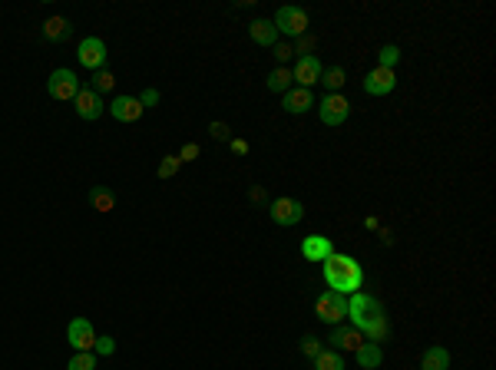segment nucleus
<instances>
[{"mask_svg":"<svg viewBox=\"0 0 496 370\" xmlns=\"http://www.w3.org/2000/svg\"><path fill=\"white\" fill-rule=\"evenodd\" d=\"M347 317H351V324H354L371 344H381L387 337V314H384V308H381V301H377L374 294L354 291V294L347 298Z\"/></svg>","mask_w":496,"mask_h":370,"instance_id":"obj_1","label":"nucleus"},{"mask_svg":"<svg viewBox=\"0 0 496 370\" xmlns=\"http://www.w3.org/2000/svg\"><path fill=\"white\" fill-rule=\"evenodd\" d=\"M321 264H324V281H328L331 291H338V294H345V298H351L354 291H361V285H364V268L358 264V258L334 251V255H328Z\"/></svg>","mask_w":496,"mask_h":370,"instance_id":"obj_2","label":"nucleus"},{"mask_svg":"<svg viewBox=\"0 0 496 370\" xmlns=\"http://www.w3.org/2000/svg\"><path fill=\"white\" fill-rule=\"evenodd\" d=\"M315 314H317V321H324V324H331V328L345 324V317H347V298H345V294H338V291H324V294H317Z\"/></svg>","mask_w":496,"mask_h":370,"instance_id":"obj_3","label":"nucleus"},{"mask_svg":"<svg viewBox=\"0 0 496 370\" xmlns=\"http://www.w3.org/2000/svg\"><path fill=\"white\" fill-rule=\"evenodd\" d=\"M272 24H275L278 33H288L291 40H298V37L308 33V14H304L301 7H281Z\"/></svg>","mask_w":496,"mask_h":370,"instance_id":"obj_4","label":"nucleus"},{"mask_svg":"<svg viewBox=\"0 0 496 370\" xmlns=\"http://www.w3.org/2000/svg\"><path fill=\"white\" fill-rule=\"evenodd\" d=\"M268 215H272L275 225L291 228V225H298V221L304 219V205L298 199H291V195H281V199H275V202L268 205Z\"/></svg>","mask_w":496,"mask_h":370,"instance_id":"obj_5","label":"nucleus"},{"mask_svg":"<svg viewBox=\"0 0 496 370\" xmlns=\"http://www.w3.org/2000/svg\"><path fill=\"white\" fill-rule=\"evenodd\" d=\"M47 93L53 99H76V93H80V76L73 73V69H53L50 73V80H47Z\"/></svg>","mask_w":496,"mask_h":370,"instance_id":"obj_6","label":"nucleus"},{"mask_svg":"<svg viewBox=\"0 0 496 370\" xmlns=\"http://www.w3.org/2000/svg\"><path fill=\"white\" fill-rule=\"evenodd\" d=\"M317 112H321V123L324 126H341L351 116V103H347L341 93H328V96L317 103Z\"/></svg>","mask_w":496,"mask_h":370,"instance_id":"obj_7","label":"nucleus"},{"mask_svg":"<svg viewBox=\"0 0 496 370\" xmlns=\"http://www.w3.org/2000/svg\"><path fill=\"white\" fill-rule=\"evenodd\" d=\"M73 110H76V116H80V119L93 123V119H99V116H103L106 103H103V96H99V93H93L90 86H80V93H76V99H73Z\"/></svg>","mask_w":496,"mask_h":370,"instance_id":"obj_8","label":"nucleus"},{"mask_svg":"<svg viewBox=\"0 0 496 370\" xmlns=\"http://www.w3.org/2000/svg\"><path fill=\"white\" fill-rule=\"evenodd\" d=\"M80 67L93 69V73H99V69L106 67V43L99 40V37H86V40H80Z\"/></svg>","mask_w":496,"mask_h":370,"instance_id":"obj_9","label":"nucleus"},{"mask_svg":"<svg viewBox=\"0 0 496 370\" xmlns=\"http://www.w3.org/2000/svg\"><path fill=\"white\" fill-rule=\"evenodd\" d=\"M67 341L73 351H93V344H97V330L93 324L86 321V317H73L67 328Z\"/></svg>","mask_w":496,"mask_h":370,"instance_id":"obj_10","label":"nucleus"},{"mask_svg":"<svg viewBox=\"0 0 496 370\" xmlns=\"http://www.w3.org/2000/svg\"><path fill=\"white\" fill-rule=\"evenodd\" d=\"M321 60H317L315 53H304V56H298V63H295V69H291V76L298 80V86L301 90H311L315 83H321Z\"/></svg>","mask_w":496,"mask_h":370,"instance_id":"obj_11","label":"nucleus"},{"mask_svg":"<svg viewBox=\"0 0 496 370\" xmlns=\"http://www.w3.org/2000/svg\"><path fill=\"white\" fill-rule=\"evenodd\" d=\"M394 86H397V73L394 69L374 67L364 76V93H371V96H387V93H394Z\"/></svg>","mask_w":496,"mask_h":370,"instance_id":"obj_12","label":"nucleus"},{"mask_svg":"<svg viewBox=\"0 0 496 370\" xmlns=\"http://www.w3.org/2000/svg\"><path fill=\"white\" fill-rule=\"evenodd\" d=\"M364 341H367V337H364L354 324H338V328L331 330V344H334V351H345V354H358Z\"/></svg>","mask_w":496,"mask_h":370,"instance_id":"obj_13","label":"nucleus"},{"mask_svg":"<svg viewBox=\"0 0 496 370\" xmlns=\"http://www.w3.org/2000/svg\"><path fill=\"white\" fill-rule=\"evenodd\" d=\"M311 106H317L315 93H311V90H301V86H291L288 93L281 96V110L291 112V116H301V112H308Z\"/></svg>","mask_w":496,"mask_h":370,"instance_id":"obj_14","label":"nucleus"},{"mask_svg":"<svg viewBox=\"0 0 496 370\" xmlns=\"http://www.w3.org/2000/svg\"><path fill=\"white\" fill-rule=\"evenodd\" d=\"M328 255H334V245H331V238H324V235H308V238L301 242V258L304 261L321 264Z\"/></svg>","mask_w":496,"mask_h":370,"instance_id":"obj_15","label":"nucleus"},{"mask_svg":"<svg viewBox=\"0 0 496 370\" xmlns=\"http://www.w3.org/2000/svg\"><path fill=\"white\" fill-rule=\"evenodd\" d=\"M142 103L136 96H116L110 103V116L113 119H119V123H136L139 116H142Z\"/></svg>","mask_w":496,"mask_h":370,"instance_id":"obj_16","label":"nucleus"},{"mask_svg":"<svg viewBox=\"0 0 496 370\" xmlns=\"http://www.w3.org/2000/svg\"><path fill=\"white\" fill-rule=\"evenodd\" d=\"M420 370H450V351L440 347V344L427 347L424 357H420Z\"/></svg>","mask_w":496,"mask_h":370,"instance_id":"obj_17","label":"nucleus"},{"mask_svg":"<svg viewBox=\"0 0 496 370\" xmlns=\"http://www.w3.org/2000/svg\"><path fill=\"white\" fill-rule=\"evenodd\" d=\"M248 33H251V40L258 43V47H275L278 43V30L272 20H251Z\"/></svg>","mask_w":496,"mask_h":370,"instance_id":"obj_18","label":"nucleus"},{"mask_svg":"<svg viewBox=\"0 0 496 370\" xmlns=\"http://www.w3.org/2000/svg\"><path fill=\"white\" fill-rule=\"evenodd\" d=\"M354 360H358L361 370H377V367H381V360H384V354H381V344L364 341V344H361V351L354 354Z\"/></svg>","mask_w":496,"mask_h":370,"instance_id":"obj_19","label":"nucleus"},{"mask_svg":"<svg viewBox=\"0 0 496 370\" xmlns=\"http://www.w3.org/2000/svg\"><path fill=\"white\" fill-rule=\"evenodd\" d=\"M69 33H73V27H69L67 17H50V20L43 24V37H47V40H53V43L69 40Z\"/></svg>","mask_w":496,"mask_h":370,"instance_id":"obj_20","label":"nucleus"},{"mask_svg":"<svg viewBox=\"0 0 496 370\" xmlns=\"http://www.w3.org/2000/svg\"><path fill=\"white\" fill-rule=\"evenodd\" d=\"M291 80H295V76H291L288 67H275L268 76H265V86H268L272 93H281V96H285V93L291 90Z\"/></svg>","mask_w":496,"mask_h":370,"instance_id":"obj_21","label":"nucleus"},{"mask_svg":"<svg viewBox=\"0 0 496 370\" xmlns=\"http://www.w3.org/2000/svg\"><path fill=\"white\" fill-rule=\"evenodd\" d=\"M90 205L97 208V212H113V208H116V195H113L106 185H93V189H90Z\"/></svg>","mask_w":496,"mask_h":370,"instance_id":"obj_22","label":"nucleus"},{"mask_svg":"<svg viewBox=\"0 0 496 370\" xmlns=\"http://www.w3.org/2000/svg\"><path fill=\"white\" fill-rule=\"evenodd\" d=\"M311 364H315V370H345V354L331 347V351H321Z\"/></svg>","mask_w":496,"mask_h":370,"instance_id":"obj_23","label":"nucleus"},{"mask_svg":"<svg viewBox=\"0 0 496 370\" xmlns=\"http://www.w3.org/2000/svg\"><path fill=\"white\" fill-rule=\"evenodd\" d=\"M321 83L328 86V93H338V90H341V86L347 83L345 67H328V69H321Z\"/></svg>","mask_w":496,"mask_h":370,"instance_id":"obj_24","label":"nucleus"},{"mask_svg":"<svg viewBox=\"0 0 496 370\" xmlns=\"http://www.w3.org/2000/svg\"><path fill=\"white\" fill-rule=\"evenodd\" d=\"M93 93H99V96H106V93H113L116 90V76H113L110 69H99L97 76H93V86H90Z\"/></svg>","mask_w":496,"mask_h":370,"instance_id":"obj_25","label":"nucleus"},{"mask_svg":"<svg viewBox=\"0 0 496 370\" xmlns=\"http://www.w3.org/2000/svg\"><path fill=\"white\" fill-rule=\"evenodd\" d=\"M67 370H97V357H93V351H76V354L69 357Z\"/></svg>","mask_w":496,"mask_h":370,"instance_id":"obj_26","label":"nucleus"},{"mask_svg":"<svg viewBox=\"0 0 496 370\" xmlns=\"http://www.w3.org/2000/svg\"><path fill=\"white\" fill-rule=\"evenodd\" d=\"M397 63H400V50H397V47H381V50H377V67L394 69Z\"/></svg>","mask_w":496,"mask_h":370,"instance_id":"obj_27","label":"nucleus"},{"mask_svg":"<svg viewBox=\"0 0 496 370\" xmlns=\"http://www.w3.org/2000/svg\"><path fill=\"white\" fill-rule=\"evenodd\" d=\"M321 351H324V347H321V341H317L315 334H304V337H301V354L315 360V357L321 354Z\"/></svg>","mask_w":496,"mask_h":370,"instance_id":"obj_28","label":"nucleus"},{"mask_svg":"<svg viewBox=\"0 0 496 370\" xmlns=\"http://www.w3.org/2000/svg\"><path fill=\"white\" fill-rule=\"evenodd\" d=\"M179 155H165L163 162H159V178H172L176 172H179Z\"/></svg>","mask_w":496,"mask_h":370,"instance_id":"obj_29","label":"nucleus"},{"mask_svg":"<svg viewBox=\"0 0 496 370\" xmlns=\"http://www.w3.org/2000/svg\"><path fill=\"white\" fill-rule=\"evenodd\" d=\"M93 351H97L99 357H113V354H116V341H113L110 334H103V337H97Z\"/></svg>","mask_w":496,"mask_h":370,"instance_id":"obj_30","label":"nucleus"},{"mask_svg":"<svg viewBox=\"0 0 496 370\" xmlns=\"http://www.w3.org/2000/svg\"><path fill=\"white\" fill-rule=\"evenodd\" d=\"M208 133H212V139H219V142H229V139H232V129H229V123H222V119L208 123Z\"/></svg>","mask_w":496,"mask_h":370,"instance_id":"obj_31","label":"nucleus"},{"mask_svg":"<svg viewBox=\"0 0 496 370\" xmlns=\"http://www.w3.org/2000/svg\"><path fill=\"white\" fill-rule=\"evenodd\" d=\"M199 152H202L199 142H185V146L179 149V162H195V159H199Z\"/></svg>","mask_w":496,"mask_h":370,"instance_id":"obj_32","label":"nucleus"},{"mask_svg":"<svg viewBox=\"0 0 496 370\" xmlns=\"http://www.w3.org/2000/svg\"><path fill=\"white\" fill-rule=\"evenodd\" d=\"M272 50H275V60L281 63V67H285V63L291 60V53H295V47H291V43H275Z\"/></svg>","mask_w":496,"mask_h":370,"instance_id":"obj_33","label":"nucleus"},{"mask_svg":"<svg viewBox=\"0 0 496 370\" xmlns=\"http://www.w3.org/2000/svg\"><path fill=\"white\" fill-rule=\"evenodd\" d=\"M136 99L142 103V110H149V106H156V103H159V90H152V86H149V90H142Z\"/></svg>","mask_w":496,"mask_h":370,"instance_id":"obj_34","label":"nucleus"},{"mask_svg":"<svg viewBox=\"0 0 496 370\" xmlns=\"http://www.w3.org/2000/svg\"><path fill=\"white\" fill-rule=\"evenodd\" d=\"M229 149L235 152V155H248V149H251V146H248L245 139H238V136H232L229 139Z\"/></svg>","mask_w":496,"mask_h":370,"instance_id":"obj_35","label":"nucleus"},{"mask_svg":"<svg viewBox=\"0 0 496 370\" xmlns=\"http://www.w3.org/2000/svg\"><path fill=\"white\" fill-rule=\"evenodd\" d=\"M311 47H315V40H311V37H298V47H295V53L304 56V50H311Z\"/></svg>","mask_w":496,"mask_h":370,"instance_id":"obj_36","label":"nucleus"},{"mask_svg":"<svg viewBox=\"0 0 496 370\" xmlns=\"http://www.w3.org/2000/svg\"><path fill=\"white\" fill-rule=\"evenodd\" d=\"M251 202H265V192H262V185H251Z\"/></svg>","mask_w":496,"mask_h":370,"instance_id":"obj_37","label":"nucleus"}]
</instances>
